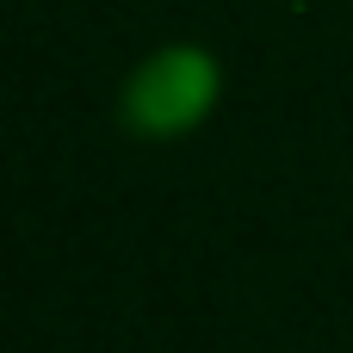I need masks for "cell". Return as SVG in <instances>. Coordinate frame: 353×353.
I'll list each match as a JSON object with an SVG mask.
<instances>
[{"mask_svg":"<svg viewBox=\"0 0 353 353\" xmlns=\"http://www.w3.org/2000/svg\"><path fill=\"white\" fill-rule=\"evenodd\" d=\"M217 105V62L192 43H168L155 50L149 62L130 68L124 93H118V118L130 137H149V143H168V137H186L192 124H205Z\"/></svg>","mask_w":353,"mask_h":353,"instance_id":"cell-1","label":"cell"}]
</instances>
